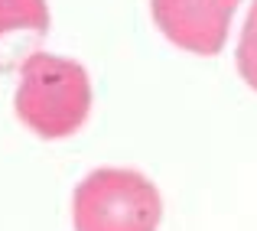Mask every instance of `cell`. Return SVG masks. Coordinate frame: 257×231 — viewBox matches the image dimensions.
Masks as SVG:
<instances>
[{
  "label": "cell",
  "mask_w": 257,
  "mask_h": 231,
  "mask_svg": "<svg viewBox=\"0 0 257 231\" xmlns=\"http://www.w3.org/2000/svg\"><path fill=\"white\" fill-rule=\"evenodd\" d=\"M238 7L241 0H150L157 30L195 56H218L225 49Z\"/></svg>",
  "instance_id": "3957f363"
},
{
  "label": "cell",
  "mask_w": 257,
  "mask_h": 231,
  "mask_svg": "<svg viewBox=\"0 0 257 231\" xmlns=\"http://www.w3.org/2000/svg\"><path fill=\"white\" fill-rule=\"evenodd\" d=\"M234 62H238L241 78L257 91V0L247 13L244 26H241V39H238V52H234Z\"/></svg>",
  "instance_id": "5b68a950"
},
{
  "label": "cell",
  "mask_w": 257,
  "mask_h": 231,
  "mask_svg": "<svg viewBox=\"0 0 257 231\" xmlns=\"http://www.w3.org/2000/svg\"><path fill=\"white\" fill-rule=\"evenodd\" d=\"M13 111L43 140H65L82 131L91 111V78L85 65L56 52L36 49L20 62Z\"/></svg>",
  "instance_id": "6da1fadb"
},
{
  "label": "cell",
  "mask_w": 257,
  "mask_h": 231,
  "mask_svg": "<svg viewBox=\"0 0 257 231\" xmlns=\"http://www.w3.org/2000/svg\"><path fill=\"white\" fill-rule=\"evenodd\" d=\"M49 33L46 0H0V72L13 69L20 49H30Z\"/></svg>",
  "instance_id": "277c9868"
},
{
  "label": "cell",
  "mask_w": 257,
  "mask_h": 231,
  "mask_svg": "<svg viewBox=\"0 0 257 231\" xmlns=\"http://www.w3.org/2000/svg\"><path fill=\"white\" fill-rule=\"evenodd\" d=\"M163 221L160 189L127 166L91 169L72 195L75 231H157Z\"/></svg>",
  "instance_id": "7a4b0ae2"
}]
</instances>
